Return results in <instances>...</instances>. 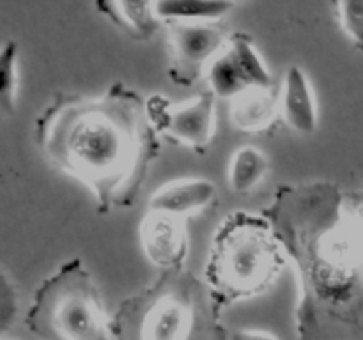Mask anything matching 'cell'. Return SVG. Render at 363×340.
<instances>
[{
	"mask_svg": "<svg viewBox=\"0 0 363 340\" xmlns=\"http://www.w3.org/2000/svg\"><path fill=\"white\" fill-rule=\"evenodd\" d=\"M298 287L300 340H363V250L339 186L282 184L261 211Z\"/></svg>",
	"mask_w": 363,
	"mask_h": 340,
	"instance_id": "1",
	"label": "cell"
},
{
	"mask_svg": "<svg viewBox=\"0 0 363 340\" xmlns=\"http://www.w3.org/2000/svg\"><path fill=\"white\" fill-rule=\"evenodd\" d=\"M34 138L55 169L91 191L101 215L137 202L162 149L147 98L121 81L101 96L55 94Z\"/></svg>",
	"mask_w": 363,
	"mask_h": 340,
	"instance_id": "2",
	"label": "cell"
},
{
	"mask_svg": "<svg viewBox=\"0 0 363 340\" xmlns=\"http://www.w3.org/2000/svg\"><path fill=\"white\" fill-rule=\"evenodd\" d=\"M220 303L204 278L186 269L162 271L128 298L112 317L116 340H213Z\"/></svg>",
	"mask_w": 363,
	"mask_h": 340,
	"instance_id": "3",
	"label": "cell"
},
{
	"mask_svg": "<svg viewBox=\"0 0 363 340\" xmlns=\"http://www.w3.org/2000/svg\"><path fill=\"white\" fill-rule=\"evenodd\" d=\"M286 266V251L272 223L261 212L234 211L213 232L204 282L225 307L264 294Z\"/></svg>",
	"mask_w": 363,
	"mask_h": 340,
	"instance_id": "4",
	"label": "cell"
},
{
	"mask_svg": "<svg viewBox=\"0 0 363 340\" xmlns=\"http://www.w3.org/2000/svg\"><path fill=\"white\" fill-rule=\"evenodd\" d=\"M25 321L45 340H116L112 317L80 257L66 261L43 280Z\"/></svg>",
	"mask_w": 363,
	"mask_h": 340,
	"instance_id": "5",
	"label": "cell"
},
{
	"mask_svg": "<svg viewBox=\"0 0 363 340\" xmlns=\"http://www.w3.org/2000/svg\"><path fill=\"white\" fill-rule=\"evenodd\" d=\"M149 115L160 137L204 152L216 133V98L204 91L184 101L163 94L147 96Z\"/></svg>",
	"mask_w": 363,
	"mask_h": 340,
	"instance_id": "6",
	"label": "cell"
},
{
	"mask_svg": "<svg viewBox=\"0 0 363 340\" xmlns=\"http://www.w3.org/2000/svg\"><path fill=\"white\" fill-rule=\"evenodd\" d=\"M209 92L216 99L233 101L252 89H272L273 76L255 41L245 32L229 34L225 48L218 53L206 73Z\"/></svg>",
	"mask_w": 363,
	"mask_h": 340,
	"instance_id": "7",
	"label": "cell"
},
{
	"mask_svg": "<svg viewBox=\"0 0 363 340\" xmlns=\"http://www.w3.org/2000/svg\"><path fill=\"white\" fill-rule=\"evenodd\" d=\"M227 41L229 34L216 23L169 25V78L179 87H191L206 76Z\"/></svg>",
	"mask_w": 363,
	"mask_h": 340,
	"instance_id": "8",
	"label": "cell"
},
{
	"mask_svg": "<svg viewBox=\"0 0 363 340\" xmlns=\"http://www.w3.org/2000/svg\"><path fill=\"white\" fill-rule=\"evenodd\" d=\"M138 237L145 259L155 268L162 271H177L184 268L190 248L186 220L145 211L138 225Z\"/></svg>",
	"mask_w": 363,
	"mask_h": 340,
	"instance_id": "9",
	"label": "cell"
},
{
	"mask_svg": "<svg viewBox=\"0 0 363 340\" xmlns=\"http://www.w3.org/2000/svg\"><path fill=\"white\" fill-rule=\"evenodd\" d=\"M216 198L218 188L213 181L202 177L176 179L152 191L147 200V211L188 220L211 208Z\"/></svg>",
	"mask_w": 363,
	"mask_h": 340,
	"instance_id": "10",
	"label": "cell"
},
{
	"mask_svg": "<svg viewBox=\"0 0 363 340\" xmlns=\"http://www.w3.org/2000/svg\"><path fill=\"white\" fill-rule=\"evenodd\" d=\"M279 106L280 119L294 133L311 137L318 131L319 113L314 85L307 71L298 64H291L286 69L279 94Z\"/></svg>",
	"mask_w": 363,
	"mask_h": 340,
	"instance_id": "11",
	"label": "cell"
},
{
	"mask_svg": "<svg viewBox=\"0 0 363 340\" xmlns=\"http://www.w3.org/2000/svg\"><path fill=\"white\" fill-rule=\"evenodd\" d=\"M94 7L135 41H149L163 23L156 13V2L147 0H108L96 2Z\"/></svg>",
	"mask_w": 363,
	"mask_h": 340,
	"instance_id": "12",
	"label": "cell"
},
{
	"mask_svg": "<svg viewBox=\"0 0 363 340\" xmlns=\"http://www.w3.org/2000/svg\"><path fill=\"white\" fill-rule=\"evenodd\" d=\"M230 124L241 133H262L280 117L279 96L272 89H252L229 101Z\"/></svg>",
	"mask_w": 363,
	"mask_h": 340,
	"instance_id": "13",
	"label": "cell"
},
{
	"mask_svg": "<svg viewBox=\"0 0 363 340\" xmlns=\"http://www.w3.org/2000/svg\"><path fill=\"white\" fill-rule=\"evenodd\" d=\"M236 7L238 4L230 0H160L156 2V13L167 25L218 23Z\"/></svg>",
	"mask_w": 363,
	"mask_h": 340,
	"instance_id": "14",
	"label": "cell"
},
{
	"mask_svg": "<svg viewBox=\"0 0 363 340\" xmlns=\"http://www.w3.org/2000/svg\"><path fill=\"white\" fill-rule=\"evenodd\" d=\"M269 172V159L255 145H243L233 152L227 165V183L238 195L254 191Z\"/></svg>",
	"mask_w": 363,
	"mask_h": 340,
	"instance_id": "15",
	"label": "cell"
},
{
	"mask_svg": "<svg viewBox=\"0 0 363 340\" xmlns=\"http://www.w3.org/2000/svg\"><path fill=\"white\" fill-rule=\"evenodd\" d=\"M18 52L16 41H7L2 48L0 59V108L4 113H13L18 96Z\"/></svg>",
	"mask_w": 363,
	"mask_h": 340,
	"instance_id": "16",
	"label": "cell"
},
{
	"mask_svg": "<svg viewBox=\"0 0 363 340\" xmlns=\"http://www.w3.org/2000/svg\"><path fill=\"white\" fill-rule=\"evenodd\" d=\"M335 14L344 34L363 53V0H340L335 4Z\"/></svg>",
	"mask_w": 363,
	"mask_h": 340,
	"instance_id": "17",
	"label": "cell"
},
{
	"mask_svg": "<svg viewBox=\"0 0 363 340\" xmlns=\"http://www.w3.org/2000/svg\"><path fill=\"white\" fill-rule=\"evenodd\" d=\"M16 314V289L9 280L7 273H2V324L7 328L9 315Z\"/></svg>",
	"mask_w": 363,
	"mask_h": 340,
	"instance_id": "18",
	"label": "cell"
},
{
	"mask_svg": "<svg viewBox=\"0 0 363 340\" xmlns=\"http://www.w3.org/2000/svg\"><path fill=\"white\" fill-rule=\"evenodd\" d=\"M225 340H279V336H275L269 332H264V329L234 328L225 333Z\"/></svg>",
	"mask_w": 363,
	"mask_h": 340,
	"instance_id": "19",
	"label": "cell"
},
{
	"mask_svg": "<svg viewBox=\"0 0 363 340\" xmlns=\"http://www.w3.org/2000/svg\"><path fill=\"white\" fill-rule=\"evenodd\" d=\"M347 208H350L351 220H353L354 230H357L358 241H360V246L363 250V191L358 195L357 200H347Z\"/></svg>",
	"mask_w": 363,
	"mask_h": 340,
	"instance_id": "20",
	"label": "cell"
}]
</instances>
